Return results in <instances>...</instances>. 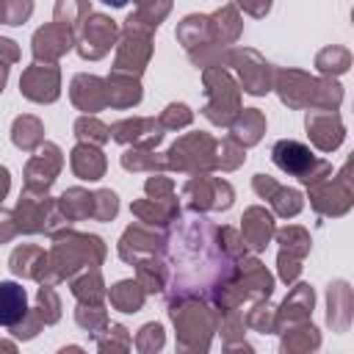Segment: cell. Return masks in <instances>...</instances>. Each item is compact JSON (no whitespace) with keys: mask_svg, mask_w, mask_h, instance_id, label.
Returning a JSON list of instances; mask_svg holds the SVG:
<instances>
[{"mask_svg":"<svg viewBox=\"0 0 354 354\" xmlns=\"http://www.w3.org/2000/svg\"><path fill=\"white\" fill-rule=\"evenodd\" d=\"M166 266L171 271V296H207L235 274L230 252L221 246L218 227L202 216H174L166 238Z\"/></svg>","mask_w":354,"mask_h":354,"instance_id":"1","label":"cell"},{"mask_svg":"<svg viewBox=\"0 0 354 354\" xmlns=\"http://www.w3.org/2000/svg\"><path fill=\"white\" fill-rule=\"evenodd\" d=\"M210 72H213V69H210ZM213 80H216L218 86H213V83L205 77L207 91L213 94V102L205 108V113H207V119L216 122V124H230L232 116L238 113V91H235V83H232L221 69L213 72Z\"/></svg>","mask_w":354,"mask_h":354,"instance_id":"2","label":"cell"},{"mask_svg":"<svg viewBox=\"0 0 354 354\" xmlns=\"http://www.w3.org/2000/svg\"><path fill=\"white\" fill-rule=\"evenodd\" d=\"M116 39V25L113 19L102 17V14H88L86 25H83V36H80V55L83 58H100L111 50Z\"/></svg>","mask_w":354,"mask_h":354,"instance_id":"3","label":"cell"},{"mask_svg":"<svg viewBox=\"0 0 354 354\" xmlns=\"http://www.w3.org/2000/svg\"><path fill=\"white\" fill-rule=\"evenodd\" d=\"M271 158H274V163L282 169V171H288V174H293V177H299V180H304L313 169H315V158H313V152H310V147H304V144H299V141H277L274 144V149H271Z\"/></svg>","mask_w":354,"mask_h":354,"instance_id":"4","label":"cell"},{"mask_svg":"<svg viewBox=\"0 0 354 354\" xmlns=\"http://www.w3.org/2000/svg\"><path fill=\"white\" fill-rule=\"evenodd\" d=\"M19 91L36 102H53L58 97V69L55 66H30L19 80Z\"/></svg>","mask_w":354,"mask_h":354,"instance_id":"5","label":"cell"},{"mask_svg":"<svg viewBox=\"0 0 354 354\" xmlns=\"http://www.w3.org/2000/svg\"><path fill=\"white\" fill-rule=\"evenodd\" d=\"M185 196H194L191 205L194 207H230L232 202V188L221 180H191L185 185Z\"/></svg>","mask_w":354,"mask_h":354,"instance_id":"6","label":"cell"},{"mask_svg":"<svg viewBox=\"0 0 354 354\" xmlns=\"http://www.w3.org/2000/svg\"><path fill=\"white\" fill-rule=\"evenodd\" d=\"M72 47V30L66 25H47L33 36V55L53 61Z\"/></svg>","mask_w":354,"mask_h":354,"instance_id":"7","label":"cell"},{"mask_svg":"<svg viewBox=\"0 0 354 354\" xmlns=\"http://www.w3.org/2000/svg\"><path fill=\"white\" fill-rule=\"evenodd\" d=\"M160 130H163V124L155 122V119H130V122H119V124L111 127V133H113L116 141H122V144H127V141H138L141 147H152V144H158V141L163 138Z\"/></svg>","mask_w":354,"mask_h":354,"instance_id":"8","label":"cell"},{"mask_svg":"<svg viewBox=\"0 0 354 354\" xmlns=\"http://www.w3.org/2000/svg\"><path fill=\"white\" fill-rule=\"evenodd\" d=\"M58 169H61L58 149L53 144H47L44 152L28 163V191H47V185L55 180Z\"/></svg>","mask_w":354,"mask_h":354,"instance_id":"9","label":"cell"},{"mask_svg":"<svg viewBox=\"0 0 354 354\" xmlns=\"http://www.w3.org/2000/svg\"><path fill=\"white\" fill-rule=\"evenodd\" d=\"M72 102L80 111H100L108 102V88L100 77L91 75H77L72 80Z\"/></svg>","mask_w":354,"mask_h":354,"instance_id":"10","label":"cell"},{"mask_svg":"<svg viewBox=\"0 0 354 354\" xmlns=\"http://www.w3.org/2000/svg\"><path fill=\"white\" fill-rule=\"evenodd\" d=\"M28 313V299L22 285L0 282V326H17Z\"/></svg>","mask_w":354,"mask_h":354,"instance_id":"11","label":"cell"},{"mask_svg":"<svg viewBox=\"0 0 354 354\" xmlns=\"http://www.w3.org/2000/svg\"><path fill=\"white\" fill-rule=\"evenodd\" d=\"M307 130L313 136V141L321 149H335L343 141V124L335 113H313L307 116Z\"/></svg>","mask_w":354,"mask_h":354,"instance_id":"12","label":"cell"},{"mask_svg":"<svg viewBox=\"0 0 354 354\" xmlns=\"http://www.w3.org/2000/svg\"><path fill=\"white\" fill-rule=\"evenodd\" d=\"M274 232V221L263 207H252L243 216V238L252 249H266L268 238Z\"/></svg>","mask_w":354,"mask_h":354,"instance_id":"13","label":"cell"},{"mask_svg":"<svg viewBox=\"0 0 354 354\" xmlns=\"http://www.w3.org/2000/svg\"><path fill=\"white\" fill-rule=\"evenodd\" d=\"M105 86H108V102L116 105V108H127V105H136L141 100V88L133 80V75L116 72L113 77H108Z\"/></svg>","mask_w":354,"mask_h":354,"instance_id":"14","label":"cell"},{"mask_svg":"<svg viewBox=\"0 0 354 354\" xmlns=\"http://www.w3.org/2000/svg\"><path fill=\"white\" fill-rule=\"evenodd\" d=\"M72 169H75V174L83 177V180H100L102 171H105V160H102V155H100L97 149L80 144V147H75V152H72Z\"/></svg>","mask_w":354,"mask_h":354,"instance_id":"15","label":"cell"},{"mask_svg":"<svg viewBox=\"0 0 354 354\" xmlns=\"http://www.w3.org/2000/svg\"><path fill=\"white\" fill-rule=\"evenodd\" d=\"M44 216H47L44 199H33V196L19 199V205H17V218H19V227H22L25 232L41 230V227H44Z\"/></svg>","mask_w":354,"mask_h":354,"instance_id":"16","label":"cell"},{"mask_svg":"<svg viewBox=\"0 0 354 354\" xmlns=\"http://www.w3.org/2000/svg\"><path fill=\"white\" fill-rule=\"evenodd\" d=\"M235 58H238V55H235ZM238 61H241V58H238ZM252 61H254L252 66H249V64H243V61H241V66H238V69H241V75H243L246 91H252V94H266V91H268V72H271V69H268V64H266L257 53H254V58H252Z\"/></svg>","mask_w":354,"mask_h":354,"instance_id":"17","label":"cell"},{"mask_svg":"<svg viewBox=\"0 0 354 354\" xmlns=\"http://www.w3.org/2000/svg\"><path fill=\"white\" fill-rule=\"evenodd\" d=\"M263 127H266L263 116H260L254 108H249V111H243V116L235 122L232 133H235L238 138H243V144H254V141H260V136H263Z\"/></svg>","mask_w":354,"mask_h":354,"instance_id":"18","label":"cell"},{"mask_svg":"<svg viewBox=\"0 0 354 354\" xmlns=\"http://www.w3.org/2000/svg\"><path fill=\"white\" fill-rule=\"evenodd\" d=\"M61 210L66 213V218H80V216H86V213H91V207H94V196H88L86 191H80V188H72V191H66L64 196H61Z\"/></svg>","mask_w":354,"mask_h":354,"instance_id":"19","label":"cell"},{"mask_svg":"<svg viewBox=\"0 0 354 354\" xmlns=\"http://www.w3.org/2000/svg\"><path fill=\"white\" fill-rule=\"evenodd\" d=\"M41 141V124L33 116H22L14 122V144L22 149H33Z\"/></svg>","mask_w":354,"mask_h":354,"instance_id":"20","label":"cell"},{"mask_svg":"<svg viewBox=\"0 0 354 354\" xmlns=\"http://www.w3.org/2000/svg\"><path fill=\"white\" fill-rule=\"evenodd\" d=\"M266 199L274 202L279 216H296L301 210V196H299V191H290V188H274Z\"/></svg>","mask_w":354,"mask_h":354,"instance_id":"21","label":"cell"},{"mask_svg":"<svg viewBox=\"0 0 354 354\" xmlns=\"http://www.w3.org/2000/svg\"><path fill=\"white\" fill-rule=\"evenodd\" d=\"M33 11L30 0H0V22L6 25H22Z\"/></svg>","mask_w":354,"mask_h":354,"instance_id":"22","label":"cell"},{"mask_svg":"<svg viewBox=\"0 0 354 354\" xmlns=\"http://www.w3.org/2000/svg\"><path fill=\"white\" fill-rule=\"evenodd\" d=\"M86 14H88V3L86 0H58V6H55V22H61L66 28H72Z\"/></svg>","mask_w":354,"mask_h":354,"instance_id":"23","label":"cell"},{"mask_svg":"<svg viewBox=\"0 0 354 354\" xmlns=\"http://www.w3.org/2000/svg\"><path fill=\"white\" fill-rule=\"evenodd\" d=\"M138 285H133V282H119L116 288H113V301L119 304V307H124V313H133L138 304H141V293L136 290Z\"/></svg>","mask_w":354,"mask_h":354,"instance_id":"24","label":"cell"},{"mask_svg":"<svg viewBox=\"0 0 354 354\" xmlns=\"http://www.w3.org/2000/svg\"><path fill=\"white\" fill-rule=\"evenodd\" d=\"M318 66L324 69V72H343L346 66H348V53L346 50H337V47H332V50H324L321 55H318Z\"/></svg>","mask_w":354,"mask_h":354,"instance_id":"25","label":"cell"},{"mask_svg":"<svg viewBox=\"0 0 354 354\" xmlns=\"http://www.w3.org/2000/svg\"><path fill=\"white\" fill-rule=\"evenodd\" d=\"M75 133H77L80 138H88V141H105V138L111 136V130H108L105 124H100L97 119H77Z\"/></svg>","mask_w":354,"mask_h":354,"instance_id":"26","label":"cell"},{"mask_svg":"<svg viewBox=\"0 0 354 354\" xmlns=\"http://www.w3.org/2000/svg\"><path fill=\"white\" fill-rule=\"evenodd\" d=\"M94 216L97 218H113L116 216V207H119V202H116V194H111V191H97L94 194Z\"/></svg>","mask_w":354,"mask_h":354,"instance_id":"27","label":"cell"},{"mask_svg":"<svg viewBox=\"0 0 354 354\" xmlns=\"http://www.w3.org/2000/svg\"><path fill=\"white\" fill-rule=\"evenodd\" d=\"M188 122H191V111L185 105H169L166 113H163V119H160L163 127H183Z\"/></svg>","mask_w":354,"mask_h":354,"instance_id":"28","label":"cell"},{"mask_svg":"<svg viewBox=\"0 0 354 354\" xmlns=\"http://www.w3.org/2000/svg\"><path fill=\"white\" fill-rule=\"evenodd\" d=\"M147 194H149V196H155V199L169 196V194H171V183H169V180H158V177H155V180H149V183H147Z\"/></svg>","mask_w":354,"mask_h":354,"instance_id":"29","label":"cell"},{"mask_svg":"<svg viewBox=\"0 0 354 354\" xmlns=\"http://www.w3.org/2000/svg\"><path fill=\"white\" fill-rule=\"evenodd\" d=\"M249 14H254V17H263L268 8H271V0H238Z\"/></svg>","mask_w":354,"mask_h":354,"instance_id":"30","label":"cell"},{"mask_svg":"<svg viewBox=\"0 0 354 354\" xmlns=\"http://www.w3.org/2000/svg\"><path fill=\"white\" fill-rule=\"evenodd\" d=\"M3 61H17V47L11 39H0V64Z\"/></svg>","mask_w":354,"mask_h":354,"instance_id":"31","label":"cell"},{"mask_svg":"<svg viewBox=\"0 0 354 354\" xmlns=\"http://www.w3.org/2000/svg\"><path fill=\"white\" fill-rule=\"evenodd\" d=\"M6 191H8V171L0 169V199L6 196Z\"/></svg>","mask_w":354,"mask_h":354,"instance_id":"32","label":"cell"},{"mask_svg":"<svg viewBox=\"0 0 354 354\" xmlns=\"http://www.w3.org/2000/svg\"><path fill=\"white\" fill-rule=\"evenodd\" d=\"M102 3H108V6H113V8H122L127 0H102Z\"/></svg>","mask_w":354,"mask_h":354,"instance_id":"33","label":"cell"}]
</instances>
